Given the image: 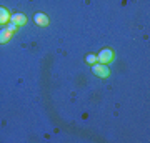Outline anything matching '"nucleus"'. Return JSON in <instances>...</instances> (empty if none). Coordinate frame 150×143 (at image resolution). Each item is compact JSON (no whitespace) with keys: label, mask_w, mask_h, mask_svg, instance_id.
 <instances>
[{"label":"nucleus","mask_w":150,"mask_h":143,"mask_svg":"<svg viewBox=\"0 0 150 143\" xmlns=\"http://www.w3.org/2000/svg\"><path fill=\"white\" fill-rule=\"evenodd\" d=\"M113 58H115V53H113L112 48H102L100 53L97 55V62H98V63H105V65L112 63Z\"/></svg>","instance_id":"1"},{"label":"nucleus","mask_w":150,"mask_h":143,"mask_svg":"<svg viewBox=\"0 0 150 143\" xmlns=\"http://www.w3.org/2000/svg\"><path fill=\"white\" fill-rule=\"evenodd\" d=\"M92 67V72H93V75H97V77H100V78H108L110 77V68H108V65L105 63H93L90 65Z\"/></svg>","instance_id":"2"},{"label":"nucleus","mask_w":150,"mask_h":143,"mask_svg":"<svg viewBox=\"0 0 150 143\" xmlns=\"http://www.w3.org/2000/svg\"><path fill=\"white\" fill-rule=\"evenodd\" d=\"M10 20L13 22L15 25H18V27L27 25V17L23 15V13H20V12H15V13H12V15H10Z\"/></svg>","instance_id":"3"},{"label":"nucleus","mask_w":150,"mask_h":143,"mask_svg":"<svg viewBox=\"0 0 150 143\" xmlns=\"http://www.w3.org/2000/svg\"><path fill=\"white\" fill-rule=\"evenodd\" d=\"M33 22H35L38 27H47L48 25V17L45 15L43 12H37V13L33 15Z\"/></svg>","instance_id":"4"},{"label":"nucleus","mask_w":150,"mask_h":143,"mask_svg":"<svg viewBox=\"0 0 150 143\" xmlns=\"http://www.w3.org/2000/svg\"><path fill=\"white\" fill-rule=\"evenodd\" d=\"M12 35H13V33H12L7 27L5 28H0V43H2V45H4V43H8L12 40Z\"/></svg>","instance_id":"5"},{"label":"nucleus","mask_w":150,"mask_h":143,"mask_svg":"<svg viewBox=\"0 0 150 143\" xmlns=\"http://www.w3.org/2000/svg\"><path fill=\"white\" fill-rule=\"evenodd\" d=\"M10 12L7 10L5 7H0V25H5L7 22L10 20Z\"/></svg>","instance_id":"6"},{"label":"nucleus","mask_w":150,"mask_h":143,"mask_svg":"<svg viewBox=\"0 0 150 143\" xmlns=\"http://www.w3.org/2000/svg\"><path fill=\"white\" fill-rule=\"evenodd\" d=\"M85 62L88 65H93V63H97V55H93V53H88L85 57Z\"/></svg>","instance_id":"7"},{"label":"nucleus","mask_w":150,"mask_h":143,"mask_svg":"<svg viewBox=\"0 0 150 143\" xmlns=\"http://www.w3.org/2000/svg\"><path fill=\"white\" fill-rule=\"evenodd\" d=\"M7 28H8V30H10L12 33H17V32H18V28H20V27H18V25H15L13 22H10V23L7 25Z\"/></svg>","instance_id":"8"}]
</instances>
